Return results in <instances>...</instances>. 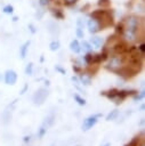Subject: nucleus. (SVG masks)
<instances>
[{
  "label": "nucleus",
  "mask_w": 145,
  "mask_h": 146,
  "mask_svg": "<svg viewBox=\"0 0 145 146\" xmlns=\"http://www.w3.org/2000/svg\"><path fill=\"white\" fill-rule=\"evenodd\" d=\"M87 25H88V29H89V32H90V33H96V32H98V31L102 29V26H103V25L100 24V22L97 21V19L94 18V17L88 21Z\"/></svg>",
  "instance_id": "423d86ee"
},
{
  "label": "nucleus",
  "mask_w": 145,
  "mask_h": 146,
  "mask_svg": "<svg viewBox=\"0 0 145 146\" xmlns=\"http://www.w3.org/2000/svg\"><path fill=\"white\" fill-rule=\"evenodd\" d=\"M82 49H83V51H90L91 50V44L89 43V42H87V41H82V43H81V46H80Z\"/></svg>",
  "instance_id": "2eb2a0df"
},
{
  "label": "nucleus",
  "mask_w": 145,
  "mask_h": 146,
  "mask_svg": "<svg viewBox=\"0 0 145 146\" xmlns=\"http://www.w3.org/2000/svg\"><path fill=\"white\" fill-rule=\"evenodd\" d=\"M80 81H81V83L84 84V86H89V84L91 83V79H90V76H88V75H86V74H81V76H80Z\"/></svg>",
  "instance_id": "ddd939ff"
},
{
  "label": "nucleus",
  "mask_w": 145,
  "mask_h": 146,
  "mask_svg": "<svg viewBox=\"0 0 145 146\" xmlns=\"http://www.w3.org/2000/svg\"><path fill=\"white\" fill-rule=\"evenodd\" d=\"M140 19L136 16H129L123 22L122 36L128 42H134L137 39V32L139 30Z\"/></svg>",
  "instance_id": "f257e3e1"
},
{
  "label": "nucleus",
  "mask_w": 145,
  "mask_h": 146,
  "mask_svg": "<svg viewBox=\"0 0 145 146\" xmlns=\"http://www.w3.org/2000/svg\"><path fill=\"white\" fill-rule=\"evenodd\" d=\"M106 67L113 72H116V73H121L122 70L126 67V60H124V57L121 55V54H115L113 55L110 60H108V64L106 65Z\"/></svg>",
  "instance_id": "f03ea898"
},
{
  "label": "nucleus",
  "mask_w": 145,
  "mask_h": 146,
  "mask_svg": "<svg viewBox=\"0 0 145 146\" xmlns=\"http://www.w3.org/2000/svg\"><path fill=\"white\" fill-rule=\"evenodd\" d=\"M100 116H102V114H94V115H90L87 119H84L83 120V123H82V130L87 131L90 128H92L97 123V121H98V119Z\"/></svg>",
  "instance_id": "20e7f679"
},
{
  "label": "nucleus",
  "mask_w": 145,
  "mask_h": 146,
  "mask_svg": "<svg viewBox=\"0 0 145 146\" xmlns=\"http://www.w3.org/2000/svg\"><path fill=\"white\" fill-rule=\"evenodd\" d=\"M64 1H65L66 3H69V5H71V3H74L76 0H64Z\"/></svg>",
  "instance_id": "b1692460"
},
{
  "label": "nucleus",
  "mask_w": 145,
  "mask_h": 146,
  "mask_svg": "<svg viewBox=\"0 0 145 146\" xmlns=\"http://www.w3.org/2000/svg\"><path fill=\"white\" fill-rule=\"evenodd\" d=\"M119 115V111L115 108V110H113V111H111L107 115H106V120L107 121H113V120H115V117Z\"/></svg>",
  "instance_id": "f8f14e48"
},
{
  "label": "nucleus",
  "mask_w": 145,
  "mask_h": 146,
  "mask_svg": "<svg viewBox=\"0 0 145 146\" xmlns=\"http://www.w3.org/2000/svg\"><path fill=\"white\" fill-rule=\"evenodd\" d=\"M58 48H59V42H58V41H53V42L49 44V49H50L51 51H56V50H58Z\"/></svg>",
  "instance_id": "dca6fc26"
},
{
  "label": "nucleus",
  "mask_w": 145,
  "mask_h": 146,
  "mask_svg": "<svg viewBox=\"0 0 145 146\" xmlns=\"http://www.w3.org/2000/svg\"><path fill=\"white\" fill-rule=\"evenodd\" d=\"M47 3H48V0H40V5L45 6V5H47Z\"/></svg>",
  "instance_id": "5701e85b"
},
{
  "label": "nucleus",
  "mask_w": 145,
  "mask_h": 146,
  "mask_svg": "<svg viewBox=\"0 0 145 146\" xmlns=\"http://www.w3.org/2000/svg\"><path fill=\"white\" fill-rule=\"evenodd\" d=\"M135 91H130V90H118V89H111L110 91H104L102 92L104 96H106L108 99L113 100L115 104H121L123 102V99L126 97H128L129 95H131Z\"/></svg>",
  "instance_id": "7ed1b4c3"
},
{
  "label": "nucleus",
  "mask_w": 145,
  "mask_h": 146,
  "mask_svg": "<svg viewBox=\"0 0 145 146\" xmlns=\"http://www.w3.org/2000/svg\"><path fill=\"white\" fill-rule=\"evenodd\" d=\"M32 73H33V64L32 63H29L26 65V67H25V74L32 75Z\"/></svg>",
  "instance_id": "f3484780"
},
{
  "label": "nucleus",
  "mask_w": 145,
  "mask_h": 146,
  "mask_svg": "<svg viewBox=\"0 0 145 146\" xmlns=\"http://www.w3.org/2000/svg\"><path fill=\"white\" fill-rule=\"evenodd\" d=\"M26 88H27V86H25V87H24V89L22 90V92H21V94H24V92H25V90H26Z\"/></svg>",
  "instance_id": "bb28decb"
},
{
  "label": "nucleus",
  "mask_w": 145,
  "mask_h": 146,
  "mask_svg": "<svg viewBox=\"0 0 145 146\" xmlns=\"http://www.w3.org/2000/svg\"><path fill=\"white\" fill-rule=\"evenodd\" d=\"M48 97V90L45 88H40L34 95H33V102L37 105H41L45 103L46 98Z\"/></svg>",
  "instance_id": "39448f33"
},
{
  "label": "nucleus",
  "mask_w": 145,
  "mask_h": 146,
  "mask_svg": "<svg viewBox=\"0 0 145 146\" xmlns=\"http://www.w3.org/2000/svg\"><path fill=\"white\" fill-rule=\"evenodd\" d=\"M16 81H17V74H16V72L13 71V70L6 71V73H5V82L7 84H11L13 86V84L16 83Z\"/></svg>",
  "instance_id": "0eeeda50"
},
{
  "label": "nucleus",
  "mask_w": 145,
  "mask_h": 146,
  "mask_svg": "<svg viewBox=\"0 0 145 146\" xmlns=\"http://www.w3.org/2000/svg\"><path fill=\"white\" fill-rule=\"evenodd\" d=\"M47 129H48V128H46V127L41 125V127H40V129H39V131H38V137H39V138H42V137L45 136V133L47 132Z\"/></svg>",
  "instance_id": "a211bd4d"
},
{
  "label": "nucleus",
  "mask_w": 145,
  "mask_h": 146,
  "mask_svg": "<svg viewBox=\"0 0 145 146\" xmlns=\"http://www.w3.org/2000/svg\"><path fill=\"white\" fill-rule=\"evenodd\" d=\"M102 146H110V144H108V143H106V144H104V145H102Z\"/></svg>",
  "instance_id": "c85d7f7f"
},
{
  "label": "nucleus",
  "mask_w": 145,
  "mask_h": 146,
  "mask_svg": "<svg viewBox=\"0 0 145 146\" xmlns=\"http://www.w3.org/2000/svg\"><path fill=\"white\" fill-rule=\"evenodd\" d=\"M90 44L94 48H100L103 44V39L100 36H91L90 38Z\"/></svg>",
  "instance_id": "6e6552de"
},
{
  "label": "nucleus",
  "mask_w": 145,
  "mask_h": 146,
  "mask_svg": "<svg viewBox=\"0 0 145 146\" xmlns=\"http://www.w3.org/2000/svg\"><path fill=\"white\" fill-rule=\"evenodd\" d=\"M13 11H14V7H13V6L8 5V6H5V7H3V13H6V14H11Z\"/></svg>",
  "instance_id": "6ab92c4d"
},
{
  "label": "nucleus",
  "mask_w": 145,
  "mask_h": 146,
  "mask_svg": "<svg viewBox=\"0 0 145 146\" xmlns=\"http://www.w3.org/2000/svg\"><path fill=\"white\" fill-rule=\"evenodd\" d=\"M143 97H144V90H143L139 95H136V96H135V100H139V99H142Z\"/></svg>",
  "instance_id": "4be33fe9"
},
{
  "label": "nucleus",
  "mask_w": 145,
  "mask_h": 146,
  "mask_svg": "<svg viewBox=\"0 0 145 146\" xmlns=\"http://www.w3.org/2000/svg\"><path fill=\"white\" fill-rule=\"evenodd\" d=\"M74 100H75L79 105H81V106L86 105V99H84V98H82L81 96H79L78 94H75V95H74Z\"/></svg>",
  "instance_id": "4468645a"
},
{
  "label": "nucleus",
  "mask_w": 145,
  "mask_h": 146,
  "mask_svg": "<svg viewBox=\"0 0 145 146\" xmlns=\"http://www.w3.org/2000/svg\"><path fill=\"white\" fill-rule=\"evenodd\" d=\"M55 68H56V71H58V72H61L62 74H65V70H64L63 67H61L59 65H56V67H55Z\"/></svg>",
  "instance_id": "412c9836"
},
{
  "label": "nucleus",
  "mask_w": 145,
  "mask_h": 146,
  "mask_svg": "<svg viewBox=\"0 0 145 146\" xmlns=\"http://www.w3.org/2000/svg\"><path fill=\"white\" fill-rule=\"evenodd\" d=\"M29 26H30V29H31V32H32V33H34V32H35V29H34V26H33L32 24H30Z\"/></svg>",
  "instance_id": "393cba45"
},
{
  "label": "nucleus",
  "mask_w": 145,
  "mask_h": 146,
  "mask_svg": "<svg viewBox=\"0 0 145 146\" xmlns=\"http://www.w3.org/2000/svg\"><path fill=\"white\" fill-rule=\"evenodd\" d=\"M70 49H71L73 52H79V51L81 50V47H80L79 41H78V40L71 41V43H70Z\"/></svg>",
  "instance_id": "9b49d317"
},
{
  "label": "nucleus",
  "mask_w": 145,
  "mask_h": 146,
  "mask_svg": "<svg viewBox=\"0 0 145 146\" xmlns=\"http://www.w3.org/2000/svg\"><path fill=\"white\" fill-rule=\"evenodd\" d=\"M25 141H27V140H30V137H25V139H24Z\"/></svg>",
  "instance_id": "cd10ccee"
},
{
  "label": "nucleus",
  "mask_w": 145,
  "mask_h": 146,
  "mask_svg": "<svg viewBox=\"0 0 145 146\" xmlns=\"http://www.w3.org/2000/svg\"><path fill=\"white\" fill-rule=\"evenodd\" d=\"M144 47H145V46H144V44H143V43H142V44H140V46H139V49H140V50H142V51H143V52H144V50H145V48H144Z\"/></svg>",
  "instance_id": "a878e982"
},
{
  "label": "nucleus",
  "mask_w": 145,
  "mask_h": 146,
  "mask_svg": "<svg viewBox=\"0 0 145 146\" xmlns=\"http://www.w3.org/2000/svg\"><path fill=\"white\" fill-rule=\"evenodd\" d=\"M54 120H55V113L54 112H51L46 119H45V122L42 123V125L43 127H46V128H49L53 123H54Z\"/></svg>",
  "instance_id": "9d476101"
},
{
  "label": "nucleus",
  "mask_w": 145,
  "mask_h": 146,
  "mask_svg": "<svg viewBox=\"0 0 145 146\" xmlns=\"http://www.w3.org/2000/svg\"><path fill=\"white\" fill-rule=\"evenodd\" d=\"M30 41H26L22 44V47L19 48V56L21 58H25L26 57V54H27V50H29V47H30Z\"/></svg>",
  "instance_id": "1a4fd4ad"
},
{
  "label": "nucleus",
  "mask_w": 145,
  "mask_h": 146,
  "mask_svg": "<svg viewBox=\"0 0 145 146\" xmlns=\"http://www.w3.org/2000/svg\"><path fill=\"white\" fill-rule=\"evenodd\" d=\"M76 36L78 38H83V29H80V27L76 29Z\"/></svg>",
  "instance_id": "aec40b11"
}]
</instances>
